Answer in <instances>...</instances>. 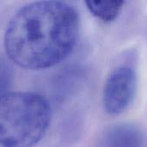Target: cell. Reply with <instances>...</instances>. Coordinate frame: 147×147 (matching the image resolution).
<instances>
[{
    "instance_id": "1",
    "label": "cell",
    "mask_w": 147,
    "mask_h": 147,
    "mask_svg": "<svg viewBox=\"0 0 147 147\" xmlns=\"http://www.w3.org/2000/svg\"><path fill=\"white\" fill-rule=\"evenodd\" d=\"M79 30V16L62 1L28 3L9 20L4 33L9 58L27 70L53 67L74 49Z\"/></svg>"
},
{
    "instance_id": "2",
    "label": "cell",
    "mask_w": 147,
    "mask_h": 147,
    "mask_svg": "<svg viewBox=\"0 0 147 147\" xmlns=\"http://www.w3.org/2000/svg\"><path fill=\"white\" fill-rule=\"evenodd\" d=\"M51 120L47 100L34 92L0 96V147H32L45 134Z\"/></svg>"
},
{
    "instance_id": "3",
    "label": "cell",
    "mask_w": 147,
    "mask_h": 147,
    "mask_svg": "<svg viewBox=\"0 0 147 147\" xmlns=\"http://www.w3.org/2000/svg\"><path fill=\"white\" fill-rule=\"evenodd\" d=\"M137 90V75L127 65L115 68L108 76L102 90V104L109 115H119L133 102Z\"/></svg>"
},
{
    "instance_id": "4",
    "label": "cell",
    "mask_w": 147,
    "mask_h": 147,
    "mask_svg": "<svg viewBox=\"0 0 147 147\" xmlns=\"http://www.w3.org/2000/svg\"><path fill=\"white\" fill-rule=\"evenodd\" d=\"M144 136L133 124H117L108 128L99 140L97 147H143Z\"/></svg>"
},
{
    "instance_id": "5",
    "label": "cell",
    "mask_w": 147,
    "mask_h": 147,
    "mask_svg": "<svg viewBox=\"0 0 147 147\" xmlns=\"http://www.w3.org/2000/svg\"><path fill=\"white\" fill-rule=\"evenodd\" d=\"M90 12L104 22L115 21L120 15L124 1H86Z\"/></svg>"
},
{
    "instance_id": "6",
    "label": "cell",
    "mask_w": 147,
    "mask_h": 147,
    "mask_svg": "<svg viewBox=\"0 0 147 147\" xmlns=\"http://www.w3.org/2000/svg\"><path fill=\"white\" fill-rule=\"evenodd\" d=\"M12 80V71L9 64L0 59V96L7 93Z\"/></svg>"
}]
</instances>
